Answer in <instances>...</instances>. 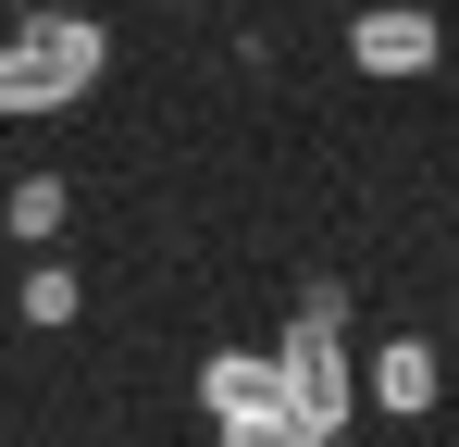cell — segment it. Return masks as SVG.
Here are the masks:
<instances>
[{"mask_svg":"<svg viewBox=\"0 0 459 447\" xmlns=\"http://www.w3.org/2000/svg\"><path fill=\"white\" fill-rule=\"evenodd\" d=\"M0 212H13V236H38V249H50V236H63V212H75V187H63V174H25Z\"/></svg>","mask_w":459,"mask_h":447,"instance_id":"6","label":"cell"},{"mask_svg":"<svg viewBox=\"0 0 459 447\" xmlns=\"http://www.w3.org/2000/svg\"><path fill=\"white\" fill-rule=\"evenodd\" d=\"M310 447H348V435H310Z\"/></svg>","mask_w":459,"mask_h":447,"instance_id":"8","label":"cell"},{"mask_svg":"<svg viewBox=\"0 0 459 447\" xmlns=\"http://www.w3.org/2000/svg\"><path fill=\"white\" fill-rule=\"evenodd\" d=\"M0 13H13V0H0Z\"/></svg>","mask_w":459,"mask_h":447,"instance_id":"9","label":"cell"},{"mask_svg":"<svg viewBox=\"0 0 459 447\" xmlns=\"http://www.w3.org/2000/svg\"><path fill=\"white\" fill-rule=\"evenodd\" d=\"M75 274H63V261H38V274H25V286H13V311H25V323H75Z\"/></svg>","mask_w":459,"mask_h":447,"instance_id":"7","label":"cell"},{"mask_svg":"<svg viewBox=\"0 0 459 447\" xmlns=\"http://www.w3.org/2000/svg\"><path fill=\"white\" fill-rule=\"evenodd\" d=\"M373 398L397 410V423H422V410L447 398V361H435L422 336H397V348H373Z\"/></svg>","mask_w":459,"mask_h":447,"instance_id":"5","label":"cell"},{"mask_svg":"<svg viewBox=\"0 0 459 447\" xmlns=\"http://www.w3.org/2000/svg\"><path fill=\"white\" fill-rule=\"evenodd\" d=\"M199 410H212V435L224 447H310V423H299V398H286V361L261 348H212L199 361Z\"/></svg>","mask_w":459,"mask_h":447,"instance_id":"2","label":"cell"},{"mask_svg":"<svg viewBox=\"0 0 459 447\" xmlns=\"http://www.w3.org/2000/svg\"><path fill=\"white\" fill-rule=\"evenodd\" d=\"M273 361H286V398H299L310 435H348V311H335V286L299 298V323H286Z\"/></svg>","mask_w":459,"mask_h":447,"instance_id":"3","label":"cell"},{"mask_svg":"<svg viewBox=\"0 0 459 447\" xmlns=\"http://www.w3.org/2000/svg\"><path fill=\"white\" fill-rule=\"evenodd\" d=\"M348 63L373 74V87H410V74L447 63V25L422 0H373V13H348Z\"/></svg>","mask_w":459,"mask_h":447,"instance_id":"4","label":"cell"},{"mask_svg":"<svg viewBox=\"0 0 459 447\" xmlns=\"http://www.w3.org/2000/svg\"><path fill=\"white\" fill-rule=\"evenodd\" d=\"M100 63H112V38L87 13H38V25L0 38V112H75L100 87Z\"/></svg>","mask_w":459,"mask_h":447,"instance_id":"1","label":"cell"}]
</instances>
